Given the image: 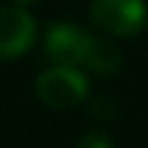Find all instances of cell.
<instances>
[{
    "label": "cell",
    "mask_w": 148,
    "mask_h": 148,
    "mask_svg": "<svg viewBox=\"0 0 148 148\" xmlns=\"http://www.w3.org/2000/svg\"><path fill=\"white\" fill-rule=\"evenodd\" d=\"M148 8L143 0H94L91 21L112 36H133L146 26Z\"/></svg>",
    "instance_id": "obj_3"
},
{
    "label": "cell",
    "mask_w": 148,
    "mask_h": 148,
    "mask_svg": "<svg viewBox=\"0 0 148 148\" xmlns=\"http://www.w3.org/2000/svg\"><path fill=\"white\" fill-rule=\"evenodd\" d=\"M88 94V78L73 65H55L36 78V96L49 109H73Z\"/></svg>",
    "instance_id": "obj_2"
},
{
    "label": "cell",
    "mask_w": 148,
    "mask_h": 148,
    "mask_svg": "<svg viewBox=\"0 0 148 148\" xmlns=\"http://www.w3.org/2000/svg\"><path fill=\"white\" fill-rule=\"evenodd\" d=\"M18 5H34V3H39V0H16Z\"/></svg>",
    "instance_id": "obj_6"
},
{
    "label": "cell",
    "mask_w": 148,
    "mask_h": 148,
    "mask_svg": "<svg viewBox=\"0 0 148 148\" xmlns=\"http://www.w3.org/2000/svg\"><path fill=\"white\" fill-rule=\"evenodd\" d=\"M36 42V21L23 5L0 8V60L26 55Z\"/></svg>",
    "instance_id": "obj_4"
},
{
    "label": "cell",
    "mask_w": 148,
    "mask_h": 148,
    "mask_svg": "<svg viewBox=\"0 0 148 148\" xmlns=\"http://www.w3.org/2000/svg\"><path fill=\"white\" fill-rule=\"evenodd\" d=\"M96 44H99L96 36H91L88 31H83L78 23L70 21L65 23L57 21L44 34V55L49 57L52 65H73V68L88 65Z\"/></svg>",
    "instance_id": "obj_1"
},
{
    "label": "cell",
    "mask_w": 148,
    "mask_h": 148,
    "mask_svg": "<svg viewBox=\"0 0 148 148\" xmlns=\"http://www.w3.org/2000/svg\"><path fill=\"white\" fill-rule=\"evenodd\" d=\"M75 148H114V143L107 135H101V133H88V135H83L78 140Z\"/></svg>",
    "instance_id": "obj_5"
}]
</instances>
